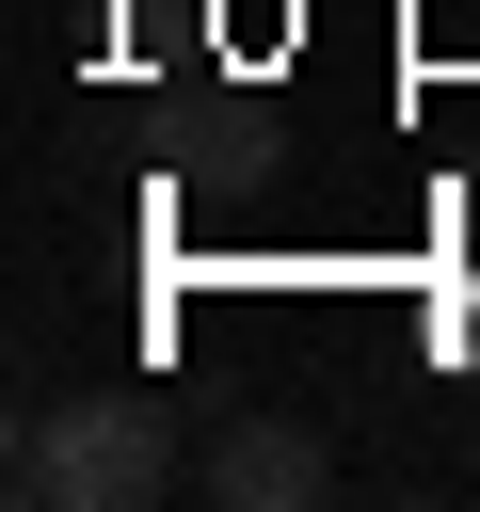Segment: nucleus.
I'll use <instances>...</instances> for the list:
<instances>
[{"label": "nucleus", "mask_w": 480, "mask_h": 512, "mask_svg": "<svg viewBox=\"0 0 480 512\" xmlns=\"http://www.w3.org/2000/svg\"><path fill=\"white\" fill-rule=\"evenodd\" d=\"M448 224H464V256H480V160H464V176H448Z\"/></svg>", "instance_id": "3"}, {"label": "nucleus", "mask_w": 480, "mask_h": 512, "mask_svg": "<svg viewBox=\"0 0 480 512\" xmlns=\"http://www.w3.org/2000/svg\"><path fill=\"white\" fill-rule=\"evenodd\" d=\"M192 480H208L224 512H320V496H336V448H320L304 416H224V432L192 448Z\"/></svg>", "instance_id": "2"}, {"label": "nucleus", "mask_w": 480, "mask_h": 512, "mask_svg": "<svg viewBox=\"0 0 480 512\" xmlns=\"http://www.w3.org/2000/svg\"><path fill=\"white\" fill-rule=\"evenodd\" d=\"M176 480H192V448H176L160 400H32L16 416V496L32 512H144Z\"/></svg>", "instance_id": "1"}]
</instances>
